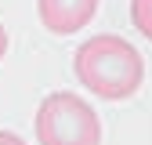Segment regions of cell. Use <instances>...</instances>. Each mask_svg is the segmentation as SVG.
<instances>
[{
	"label": "cell",
	"instance_id": "cell-5",
	"mask_svg": "<svg viewBox=\"0 0 152 145\" xmlns=\"http://www.w3.org/2000/svg\"><path fill=\"white\" fill-rule=\"evenodd\" d=\"M0 145H26L18 134H11V131H0Z\"/></svg>",
	"mask_w": 152,
	"mask_h": 145
},
{
	"label": "cell",
	"instance_id": "cell-4",
	"mask_svg": "<svg viewBox=\"0 0 152 145\" xmlns=\"http://www.w3.org/2000/svg\"><path fill=\"white\" fill-rule=\"evenodd\" d=\"M130 18H134L138 33L152 40V0H130Z\"/></svg>",
	"mask_w": 152,
	"mask_h": 145
},
{
	"label": "cell",
	"instance_id": "cell-1",
	"mask_svg": "<svg viewBox=\"0 0 152 145\" xmlns=\"http://www.w3.org/2000/svg\"><path fill=\"white\" fill-rule=\"evenodd\" d=\"M76 76L80 83L98 98L109 102H120L130 98L145 80V62L138 47L123 40L116 33H102V36H91L76 47Z\"/></svg>",
	"mask_w": 152,
	"mask_h": 145
},
{
	"label": "cell",
	"instance_id": "cell-6",
	"mask_svg": "<svg viewBox=\"0 0 152 145\" xmlns=\"http://www.w3.org/2000/svg\"><path fill=\"white\" fill-rule=\"evenodd\" d=\"M4 51H7V33H4V26H0V58H4Z\"/></svg>",
	"mask_w": 152,
	"mask_h": 145
},
{
	"label": "cell",
	"instance_id": "cell-2",
	"mask_svg": "<svg viewBox=\"0 0 152 145\" xmlns=\"http://www.w3.org/2000/svg\"><path fill=\"white\" fill-rule=\"evenodd\" d=\"M36 138L40 145H102V120L72 91H54L36 109Z\"/></svg>",
	"mask_w": 152,
	"mask_h": 145
},
{
	"label": "cell",
	"instance_id": "cell-3",
	"mask_svg": "<svg viewBox=\"0 0 152 145\" xmlns=\"http://www.w3.org/2000/svg\"><path fill=\"white\" fill-rule=\"evenodd\" d=\"M36 11L51 33H76L94 18L98 0H36Z\"/></svg>",
	"mask_w": 152,
	"mask_h": 145
}]
</instances>
